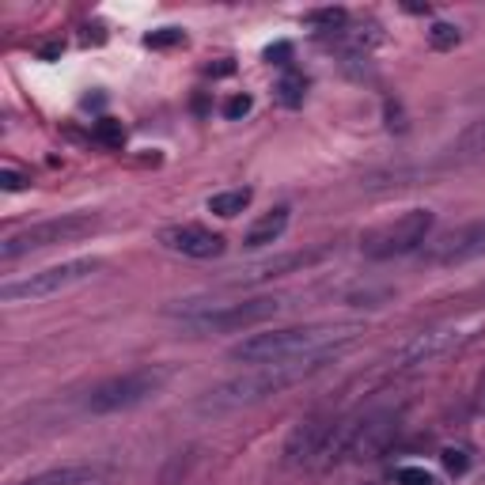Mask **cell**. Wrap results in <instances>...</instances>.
<instances>
[{
	"mask_svg": "<svg viewBox=\"0 0 485 485\" xmlns=\"http://www.w3.org/2000/svg\"><path fill=\"white\" fill-rule=\"evenodd\" d=\"M364 334L361 322H307V327H285L269 334H251L232 349V361L242 364H281V361H303L319 353H342Z\"/></svg>",
	"mask_w": 485,
	"mask_h": 485,
	"instance_id": "1",
	"label": "cell"
},
{
	"mask_svg": "<svg viewBox=\"0 0 485 485\" xmlns=\"http://www.w3.org/2000/svg\"><path fill=\"white\" fill-rule=\"evenodd\" d=\"M337 353H319V357H303V361H281V364H258L242 376H232L198 398V413H232L239 406H254L269 395H281L288 387H296L303 379H311L315 371H322Z\"/></svg>",
	"mask_w": 485,
	"mask_h": 485,
	"instance_id": "2",
	"label": "cell"
},
{
	"mask_svg": "<svg viewBox=\"0 0 485 485\" xmlns=\"http://www.w3.org/2000/svg\"><path fill=\"white\" fill-rule=\"evenodd\" d=\"M277 296H258V300H239V303H208V300H179L167 307V319H179L183 330L190 334H232V330H251L281 311Z\"/></svg>",
	"mask_w": 485,
	"mask_h": 485,
	"instance_id": "3",
	"label": "cell"
},
{
	"mask_svg": "<svg viewBox=\"0 0 485 485\" xmlns=\"http://www.w3.org/2000/svg\"><path fill=\"white\" fill-rule=\"evenodd\" d=\"M171 376H174L171 364L133 368V371H125V376H115V379L95 387L88 395V410L91 413H125L133 406H144V402L156 398L171 383Z\"/></svg>",
	"mask_w": 485,
	"mask_h": 485,
	"instance_id": "4",
	"label": "cell"
},
{
	"mask_svg": "<svg viewBox=\"0 0 485 485\" xmlns=\"http://www.w3.org/2000/svg\"><path fill=\"white\" fill-rule=\"evenodd\" d=\"M95 228H99V217L95 213H61V217H50V220H38L23 232H12L4 242H0V262L12 266L15 258L50 251V247H57V242H76V239L91 235Z\"/></svg>",
	"mask_w": 485,
	"mask_h": 485,
	"instance_id": "5",
	"label": "cell"
},
{
	"mask_svg": "<svg viewBox=\"0 0 485 485\" xmlns=\"http://www.w3.org/2000/svg\"><path fill=\"white\" fill-rule=\"evenodd\" d=\"M99 258H69L61 266H46L38 273H27L20 281H8L0 288V300L4 303H27V300H50V296H61L69 288L91 281L99 273Z\"/></svg>",
	"mask_w": 485,
	"mask_h": 485,
	"instance_id": "6",
	"label": "cell"
},
{
	"mask_svg": "<svg viewBox=\"0 0 485 485\" xmlns=\"http://www.w3.org/2000/svg\"><path fill=\"white\" fill-rule=\"evenodd\" d=\"M432 208H410V213H402L398 220H387L379 228H371L364 239H361V251L368 258H376V262H387V258H402L417 251L421 242H429V232H432Z\"/></svg>",
	"mask_w": 485,
	"mask_h": 485,
	"instance_id": "7",
	"label": "cell"
},
{
	"mask_svg": "<svg viewBox=\"0 0 485 485\" xmlns=\"http://www.w3.org/2000/svg\"><path fill=\"white\" fill-rule=\"evenodd\" d=\"M474 337V327L471 322H444V327H432V330H421L413 337V342H406L398 349L395 357V371H417L425 364H436L451 357V353H459L466 342Z\"/></svg>",
	"mask_w": 485,
	"mask_h": 485,
	"instance_id": "8",
	"label": "cell"
},
{
	"mask_svg": "<svg viewBox=\"0 0 485 485\" xmlns=\"http://www.w3.org/2000/svg\"><path fill=\"white\" fill-rule=\"evenodd\" d=\"M425 258L432 266H463L474 262V258H485V217L447 232L440 242H432Z\"/></svg>",
	"mask_w": 485,
	"mask_h": 485,
	"instance_id": "9",
	"label": "cell"
},
{
	"mask_svg": "<svg viewBox=\"0 0 485 485\" xmlns=\"http://www.w3.org/2000/svg\"><path fill=\"white\" fill-rule=\"evenodd\" d=\"M159 242L174 254H186V258H217L224 254V239L217 232L201 228V224H171V228L159 232Z\"/></svg>",
	"mask_w": 485,
	"mask_h": 485,
	"instance_id": "10",
	"label": "cell"
},
{
	"mask_svg": "<svg viewBox=\"0 0 485 485\" xmlns=\"http://www.w3.org/2000/svg\"><path fill=\"white\" fill-rule=\"evenodd\" d=\"M327 251H296V254H277V258H262L254 266H242L235 269L232 285H258V281H273V277H285V273H296V269H307L315 266L319 258Z\"/></svg>",
	"mask_w": 485,
	"mask_h": 485,
	"instance_id": "11",
	"label": "cell"
},
{
	"mask_svg": "<svg viewBox=\"0 0 485 485\" xmlns=\"http://www.w3.org/2000/svg\"><path fill=\"white\" fill-rule=\"evenodd\" d=\"M285 232H288V208L281 205V208H269L266 217H258V220L251 224L247 235H242V247L262 251V247H269V242H277Z\"/></svg>",
	"mask_w": 485,
	"mask_h": 485,
	"instance_id": "12",
	"label": "cell"
},
{
	"mask_svg": "<svg viewBox=\"0 0 485 485\" xmlns=\"http://www.w3.org/2000/svg\"><path fill=\"white\" fill-rule=\"evenodd\" d=\"M478 156H485V118L471 122L455 140L447 144L444 164H471V159H478Z\"/></svg>",
	"mask_w": 485,
	"mask_h": 485,
	"instance_id": "13",
	"label": "cell"
},
{
	"mask_svg": "<svg viewBox=\"0 0 485 485\" xmlns=\"http://www.w3.org/2000/svg\"><path fill=\"white\" fill-rule=\"evenodd\" d=\"M99 478V466H84V463H72V466H57V471H42L35 478H27L20 485H88Z\"/></svg>",
	"mask_w": 485,
	"mask_h": 485,
	"instance_id": "14",
	"label": "cell"
},
{
	"mask_svg": "<svg viewBox=\"0 0 485 485\" xmlns=\"http://www.w3.org/2000/svg\"><path fill=\"white\" fill-rule=\"evenodd\" d=\"M254 193L251 190H228V193H213L208 198V213H217V217H239L242 208L251 205Z\"/></svg>",
	"mask_w": 485,
	"mask_h": 485,
	"instance_id": "15",
	"label": "cell"
},
{
	"mask_svg": "<svg viewBox=\"0 0 485 485\" xmlns=\"http://www.w3.org/2000/svg\"><path fill=\"white\" fill-rule=\"evenodd\" d=\"M429 46H432V50H455V46H459V27L436 23V27L429 30Z\"/></svg>",
	"mask_w": 485,
	"mask_h": 485,
	"instance_id": "16",
	"label": "cell"
},
{
	"mask_svg": "<svg viewBox=\"0 0 485 485\" xmlns=\"http://www.w3.org/2000/svg\"><path fill=\"white\" fill-rule=\"evenodd\" d=\"M95 137H99L106 149H122V144H125V125L115 122V118H103L99 125H95Z\"/></svg>",
	"mask_w": 485,
	"mask_h": 485,
	"instance_id": "17",
	"label": "cell"
},
{
	"mask_svg": "<svg viewBox=\"0 0 485 485\" xmlns=\"http://www.w3.org/2000/svg\"><path fill=\"white\" fill-rule=\"evenodd\" d=\"M186 35L179 27H164V30H152L149 38H144V46H149V50H167V46H179Z\"/></svg>",
	"mask_w": 485,
	"mask_h": 485,
	"instance_id": "18",
	"label": "cell"
},
{
	"mask_svg": "<svg viewBox=\"0 0 485 485\" xmlns=\"http://www.w3.org/2000/svg\"><path fill=\"white\" fill-rule=\"evenodd\" d=\"M303 88H307V84H303L300 76L281 80V88H277V91H281V103H285V106H300V103H303Z\"/></svg>",
	"mask_w": 485,
	"mask_h": 485,
	"instance_id": "19",
	"label": "cell"
},
{
	"mask_svg": "<svg viewBox=\"0 0 485 485\" xmlns=\"http://www.w3.org/2000/svg\"><path fill=\"white\" fill-rule=\"evenodd\" d=\"M398 485H440V481H436V474H429L425 466H402Z\"/></svg>",
	"mask_w": 485,
	"mask_h": 485,
	"instance_id": "20",
	"label": "cell"
},
{
	"mask_svg": "<svg viewBox=\"0 0 485 485\" xmlns=\"http://www.w3.org/2000/svg\"><path fill=\"white\" fill-rule=\"evenodd\" d=\"M251 106H254L251 95H232V99L224 103V115H228V118H242V115H251Z\"/></svg>",
	"mask_w": 485,
	"mask_h": 485,
	"instance_id": "21",
	"label": "cell"
},
{
	"mask_svg": "<svg viewBox=\"0 0 485 485\" xmlns=\"http://www.w3.org/2000/svg\"><path fill=\"white\" fill-rule=\"evenodd\" d=\"M0 186H4L8 193H15V190H27V186H30V179H27L23 171H12V167H4V171H0Z\"/></svg>",
	"mask_w": 485,
	"mask_h": 485,
	"instance_id": "22",
	"label": "cell"
},
{
	"mask_svg": "<svg viewBox=\"0 0 485 485\" xmlns=\"http://www.w3.org/2000/svg\"><path fill=\"white\" fill-rule=\"evenodd\" d=\"M307 20L322 23V27H337V23H345V12H342V8H322V12H311Z\"/></svg>",
	"mask_w": 485,
	"mask_h": 485,
	"instance_id": "23",
	"label": "cell"
},
{
	"mask_svg": "<svg viewBox=\"0 0 485 485\" xmlns=\"http://www.w3.org/2000/svg\"><path fill=\"white\" fill-rule=\"evenodd\" d=\"M444 466H447L451 474H463L466 466H471V459H466V451H459V447H447V451H444Z\"/></svg>",
	"mask_w": 485,
	"mask_h": 485,
	"instance_id": "24",
	"label": "cell"
},
{
	"mask_svg": "<svg viewBox=\"0 0 485 485\" xmlns=\"http://www.w3.org/2000/svg\"><path fill=\"white\" fill-rule=\"evenodd\" d=\"M288 54H293V50H288V42H277V46H269V50H266V57H269V61H273V57L281 61V57H288Z\"/></svg>",
	"mask_w": 485,
	"mask_h": 485,
	"instance_id": "25",
	"label": "cell"
}]
</instances>
